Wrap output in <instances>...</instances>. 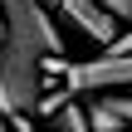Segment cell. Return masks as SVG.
Returning <instances> with one entry per match:
<instances>
[{
    "label": "cell",
    "mask_w": 132,
    "mask_h": 132,
    "mask_svg": "<svg viewBox=\"0 0 132 132\" xmlns=\"http://www.w3.org/2000/svg\"><path fill=\"white\" fill-rule=\"evenodd\" d=\"M0 78L10 93V113H39L44 98V59L64 54L59 24L44 0H0Z\"/></svg>",
    "instance_id": "obj_1"
},
{
    "label": "cell",
    "mask_w": 132,
    "mask_h": 132,
    "mask_svg": "<svg viewBox=\"0 0 132 132\" xmlns=\"http://www.w3.org/2000/svg\"><path fill=\"white\" fill-rule=\"evenodd\" d=\"M64 88H69V93H78V98L113 93V88H132V49H103L98 59L69 64Z\"/></svg>",
    "instance_id": "obj_2"
},
{
    "label": "cell",
    "mask_w": 132,
    "mask_h": 132,
    "mask_svg": "<svg viewBox=\"0 0 132 132\" xmlns=\"http://www.w3.org/2000/svg\"><path fill=\"white\" fill-rule=\"evenodd\" d=\"M59 20L69 29H78L83 39H93L98 49H108L122 34V15H113L103 0H59Z\"/></svg>",
    "instance_id": "obj_3"
},
{
    "label": "cell",
    "mask_w": 132,
    "mask_h": 132,
    "mask_svg": "<svg viewBox=\"0 0 132 132\" xmlns=\"http://www.w3.org/2000/svg\"><path fill=\"white\" fill-rule=\"evenodd\" d=\"M49 122H54V132H93V122H88V108H83L78 98L59 103V108L49 113Z\"/></svg>",
    "instance_id": "obj_4"
},
{
    "label": "cell",
    "mask_w": 132,
    "mask_h": 132,
    "mask_svg": "<svg viewBox=\"0 0 132 132\" xmlns=\"http://www.w3.org/2000/svg\"><path fill=\"white\" fill-rule=\"evenodd\" d=\"M88 122H93V132H118L127 118H122V113H118L103 93H93V103H88Z\"/></svg>",
    "instance_id": "obj_5"
},
{
    "label": "cell",
    "mask_w": 132,
    "mask_h": 132,
    "mask_svg": "<svg viewBox=\"0 0 132 132\" xmlns=\"http://www.w3.org/2000/svg\"><path fill=\"white\" fill-rule=\"evenodd\" d=\"M5 118H10V132H39L29 122V113H5Z\"/></svg>",
    "instance_id": "obj_6"
},
{
    "label": "cell",
    "mask_w": 132,
    "mask_h": 132,
    "mask_svg": "<svg viewBox=\"0 0 132 132\" xmlns=\"http://www.w3.org/2000/svg\"><path fill=\"white\" fill-rule=\"evenodd\" d=\"M113 15H122V20H132V0H103Z\"/></svg>",
    "instance_id": "obj_7"
},
{
    "label": "cell",
    "mask_w": 132,
    "mask_h": 132,
    "mask_svg": "<svg viewBox=\"0 0 132 132\" xmlns=\"http://www.w3.org/2000/svg\"><path fill=\"white\" fill-rule=\"evenodd\" d=\"M108 49H132V24L122 29V34H118V39H113V44H108Z\"/></svg>",
    "instance_id": "obj_8"
},
{
    "label": "cell",
    "mask_w": 132,
    "mask_h": 132,
    "mask_svg": "<svg viewBox=\"0 0 132 132\" xmlns=\"http://www.w3.org/2000/svg\"><path fill=\"white\" fill-rule=\"evenodd\" d=\"M0 113H10V93H5V78H0Z\"/></svg>",
    "instance_id": "obj_9"
},
{
    "label": "cell",
    "mask_w": 132,
    "mask_h": 132,
    "mask_svg": "<svg viewBox=\"0 0 132 132\" xmlns=\"http://www.w3.org/2000/svg\"><path fill=\"white\" fill-rule=\"evenodd\" d=\"M44 5H49V10H59V0H44Z\"/></svg>",
    "instance_id": "obj_10"
},
{
    "label": "cell",
    "mask_w": 132,
    "mask_h": 132,
    "mask_svg": "<svg viewBox=\"0 0 132 132\" xmlns=\"http://www.w3.org/2000/svg\"><path fill=\"white\" fill-rule=\"evenodd\" d=\"M118 132H132V122H122V127H118Z\"/></svg>",
    "instance_id": "obj_11"
},
{
    "label": "cell",
    "mask_w": 132,
    "mask_h": 132,
    "mask_svg": "<svg viewBox=\"0 0 132 132\" xmlns=\"http://www.w3.org/2000/svg\"><path fill=\"white\" fill-rule=\"evenodd\" d=\"M0 24H5V20H0Z\"/></svg>",
    "instance_id": "obj_12"
}]
</instances>
